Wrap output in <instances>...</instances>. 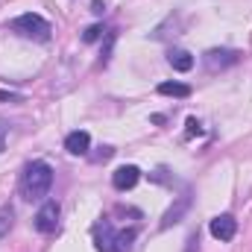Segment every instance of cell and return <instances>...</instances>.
<instances>
[{
    "label": "cell",
    "mask_w": 252,
    "mask_h": 252,
    "mask_svg": "<svg viewBox=\"0 0 252 252\" xmlns=\"http://www.w3.org/2000/svg\"><path fill=\"white\" fill-rule=\"evenodd\" d=\"M100 38H103V27H100V24H94V27H88V30L82 32V41H85V44H94V41H100Z\"/></svg>",
    "instance_id": "5bb4252c"
},
{
    "label": "cell",
    "mask_w": 252,
    "mask_h": 252,
    "mask_svg": "<svg viewBox=\"0 0 252 252\" xmlns=\"http://www.w3.org/2000/svg\"><path fill=\"white\" fill-rule=\"evenodd\" d=\"M190 208V193H182L179 199H176V205H170L167 211H164V217H161V229H170V226H176L182 217H185V211Z\"/></svg>",
    "instance_id": "52a82bcc"
},
{
    "label": "cell",
    "mask_w": 252,
    "mask_h": 252,
    "mask_svg": "<svg viewBox=\"0 0 252 252\" xmlns=\"http://www.w3.org/2000/svg\"><path fill=\"white\" fill-rule=\"evenodd\" d=\"M158 94H164V97H190V85H185V82H161Z\"/></svg>",
    "instance_id": "7c38bea8"
},
{
    "label": "cell",
    "mask_w": 252,
    "mask_h": 252,
    "mask_svg": "<svg viewBox=\"0 0 252 252\" xmlns=\"http://www.w3.org/2000/svg\"><path fill=\"white\" fill-rule=\"evenodd\" d=\"M88 147H91V135H88L85 129H76V132H70V135L64 138V150H67L70 156H85Z\"/></svg>",
    "instance_id": "ba28073f"
},
{
    "label": "cell",
    "mask_w": 252,
    "mask_h": 252,
    "mask_svg": "<svg viewBox=\"0 0 252 252\" xmlns=\"http://www.w3.org/2000/svg\"><path fill=\"white\" fill-rule=\"evenodd\" d=\"M6 150V126L0 124V153Z\"/></svg>",
    "instance_id": "d6986e66"
},
{
    "label": "cell",
    "mask_w": 252,
    "mask_h": 252,
    "mask_svg": "<svg viewBox=\"0 0 252 252\" xmlns=\"http://www.w3.org/2000/svg\"><path fill=\"white\" fill-rule=\"evenodd\" d=\"M0 100L3 103H21V97L18 94H9V91H0Z\"/></svg>",
    "instance_id": "e0dca14e"
},
{
    "label": "cell",
    "mask_w": 252,
    "mask_h": 252,
    "mask_svg": "<svg viewBox=\"0 0 252 252\" xmlns=\"http://www.w3.org/2000/svg\"><path fill=\"white\" fill-rule=\"evenodd\" d=\"M91 12H94V15H103V12H106V6H103L100 0H94V3H91Z\"/></svg>",
    "instance_id": "ac0fdd59"
},
{
    "label": "cell",
    "mask_w": 252,
    "mask_h": 252,
    "mask_svg": "<svg viewBox=\"0 0 252 252\" xmlns=\"http://www.w3.org/2000/svg\"><path fill=\"white\" fill-rule=\"evenodd\" d=\"M185 252H199V238H196V232L188 238V247H185Z\"/></svg>",
    "instance_id": "2e32d148"
},
{
    "label": "cell",
    "mask_w": 252,
    "mask_h": 252,
    "mask_svg": "<svg viewBox=\"0 0 252 252\" xmlns=\"http://www.w3.org/2000/svg\"><path fill=\"white\" fill-rule=\"evenodd\" d=\"M59 214H62L59 202H56V199H47V202L38 208V214H35V229H38L41 235H53V232L59 229Z\"/></svg>",
    "instance_id": "3957f363"
},
{
    "label": "cell",
    "mask_w": 252,
    "mask_h": 252,
    "mask_svg": "<svg viewBox=\"0 0 252 252\" xmlns=\"http://www.w3.org/2000/svg\"><path fill=\"white\" fill-rule=\"evenodd\" d=\"M12 32H18V35H24V38H32V41H47L50 32H53V27H50V21H44L41 15L24 12V15H18V18L12 21Z\"/></svg>",
    "instance_id": "7a4b0ae2"
},
{
    "label": "cell",
    "mask_w": 252,
    "mask_h": 252,
    "mask_svg": "<svg viewBox=\"0 0 252 252\" xmlns=\"http://www.w3.org/2000/svg\"><path fill=\"white\" fill-rule=\"evenodd\" d=\"M241 59V53L238 50H226V47H214V50H208L205 56H202V64L211 70V73H217V70H226V67H232V64H238Z\"/></svg>",
    "instance_id": "277c9868"
},
{
    "label": "cell",
    "mask_w": 252,
    "mask_h": 252,
    "mask_svg": "<svg viewBox=\"0 0 252 252\" xmlns=\"http://www.w3.org/2000/svg\"><path fill=\"white\" fill-rule=\"evenodd\" d=\"M12 223H15V208L12 205H0V241L12 232Z\"/></svg>",
    "instance_id": "4fadbf2b"
},
{
    "label": "cell",
    "mask_w": 252,
    "mask_h": 252,
    "mask_svg": "<svg viewBox=\"0 0 252 252\" xmlns=\"http://www.w3.org/2000/svg\"><path fill=\"white\" fill-rule=\"evenodd\" d=\"M50 185H53V167L47 161H30L21 173V193L24 199L30 202H38L50 193Z\"/></svg>",
    "instance_id": "6da1fadb"
},
{
    "label": "cell",
    "mask_w": 252,
    "mask_h": 252,
    "mask_svg": "<svg viewBox=\"0 0 252 252\" xmlns=\"http://www.w3.org/2000/svg\"><path fill=\"white\" fill-rule=\"evenodd\" d=\"M135 238H138V229H121V232L115 235V247H112V252H132Z\"/></svg>",
    "instance_id": "8fae6325"
},
{
    "label": "cell",
    "mask_w": 252,
    "mask_h": 252,
    "mask_svg": "<svg viewBox=\"0 0 252 252\" xmlns=\"http://www.w3.org/2000/svg\"><path fill=\"white\" fill-rule=\"evenodd\" d=\"M138 179H141V170L135 167V164H124V167H118L115 173H112V185L118 190H129L138 185Z\"/></svg>",
    "instance_id": "8992f818"
},
{
    "label": "cell",
    "mask_w": 252,
    "mask_h": 252,
    "mask_svg": "<svg viewBox=\"0 0 252 252\" xmlns=\"http://www.w3.org/2000/svg\"><path fill=\"white\" fill-rule=\"evenodd\" d=\"M115 229H112V223L109 220H103V223H97L94 226V244H97V250L100 252H112V247H115Z\"/></svg>",
    "instance_id": "9c48e42d"
},
{
    "label": "cell",
    "mask_w": 252,
    "mask_h": 252,
    "mask_svg": "<svg viewBox=\"0 0 252 252\" xmlns=\"http://www.w3.org/2000/svg\"><path fill=\"white\" fill-rule=\"evenodd\" d=\"M167 62L173 70H179V73H188L190 67H193V56H190L188 50H173L170 56H167Z\"/></svg>",
    "instance_id": "30bf717a"
},
{
    "label": "cell",
    "mask_w": 252,
    "mask_h": 252,
    "mask_svg": "<svg viewBox=\"0 0 252 252\" xmlns=\"http://www.w3.org/2000/svg\"><path fill=\"white\" fill-rule=\"evenodd\" d=\"M188 135H202V126L196 118H188Z\"/></svg>",
    "instance_id": "9a60e30c"
},
{
    "label": "cell",
    "mask_w": 252,
    "mask_h": 252,
    "mask_svg": "<svg viewBox=\"0 0 252 252\" xmlns=\"http://www.w3.org/2000/svg\"><path fill=\"white\" fill-rule=\"evenodd\" d=\"M208 229H211V235H214L217 241H232V238L238 235V220H235L232 214H217Z\"/></svg>",
    "instance_id": "5b68a950"
}]
</instances>
